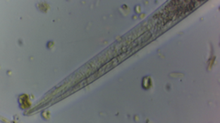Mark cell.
<instances>
[{
  "instance_id": "obj_1",
  "label": "cell",
  "mask_w": 220,
  "mask_h": 123,
  "mask_svg": "<svg viewBox=\"0 0 220 123\" xmlns=\"http://www.w3.org/2000/svg\"><path fill=\"white\" fill-rule=\"evenodd\" d=\"M19 103H20V105H21L20 107L23 108L30 107V103L29 102V99H28V97H27L26 95L20 96V98H19Z\"/></svg>"
}]
</instances>
